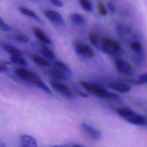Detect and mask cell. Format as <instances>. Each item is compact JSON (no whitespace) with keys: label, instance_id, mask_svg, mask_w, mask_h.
<instances>
[{"label":"cell","instance_id":"obj_24","mask_svg":"<svg viewBox=\"0 0 147 147\" xmlns=\"http://www.w3.org/2000/svg\"><path fill=\"white\" fill-rule=\"evenodd\" d=\"M88 37L91 44L95 47H98L99 44V37L98 35L94 32H90L88 34Z\"/></svg>","mask_w":147,"mask_h":147},{"label":"cell","instance_id":"obj_2","mask_svg":"<svg viewBox=\"0 0 147 147\" xmlns=\"http://www.w3.org/2000/svg\"><path fill=\"white\" fill-rule=\"evenodd\" d=\"M117 112L120 117L130 123L141 126H147V118L130 109L119 107Z\"/></svg>","mask_w":147,"mask_h":147},{"label":"cell","instance_id":"obj_29","mask_svg":"<svg viewBox=\"0 0 147 147\" xmlns=\"http://www.w3.org/2000/svg\"><path fill=\"white\" fill-rule=\"evenodd\" d=\"M50 1L53 5L57 7H62L63 6V3L61 0H50Z\"/></svg>","mask_w":147,"mask_h":147},{"label":"cell","instance_id":"obj_12","mask_svg":"<svg viewBox=\"0 0 147 147\" xmlns=\"http://www.w3.org/2000/svg\"><path fill=\"white\" fill-rule=\"evenodd\" d=\"M33 33L36 37L40 41L47 44H51V40L49 37L45 33V32L38 27H34L33 29Z\"/></svg>","mask_w":147,"mask_h":147},{"label":"cell","instance_id":"obj_26","mask_svg":"<svg viewBox=\"0 0 147 147\" xmlns=\"http://www.w3.org/2000/svg\"><path fill=\"white\" fill-rule=\"evenodd\" d=\"M98 6V11L99 14L102 16H105L107 14V10L104 5V4L102 2H99L97 5Z\"/></svg>","mask_w":147,"mask_h":147},{"label":"cell","instance_id":"obj_17","mask_svg":"<svg viewBox=\"0 0 147 147\" xmlns=\"http://www.w3.org/2000/svg\"><path fill=\"white\" fill-rule=\"evenodd\" d=\"M54 65L55 68L65 72L66 74L69 75L72 73L71 69L69 67V66L63 61L59 60H55L54 61Z\"/></svg>","mask_w":147,"mask_h":147},{"label":"cell","instance_id":"obj_9","mask_svg":"<svg viewBox=\"0 0 147 147\" xmlns=\"http://www.w3.org/2000/svg\"><path fill=\"white\" fill-rule=\"evenodd\" d=\"M19 147H38L37 140L33 137L23 134L20 137Z\"/></svg>","mask_w":147,"mask_h":147},{"label":"cell","instance_id":"obj_21","mask_svg":"<svg viewBox=\"0 0 147 147\" xmlns=\"http://www.w3.org/2000/svg\"><path fill=\"white\" fill-rule=\"evenodd\" d=\"M41 52L43 56L47 59L53 60L55 59L53 52L46 45H42L41 47Z\"/></svg>","mask_w":147,"mask_h":147},{"label":"cell","instance_id":"obj_30","mask_svg":"<svg viewBox=\"0 0 147 147\" xmlns=\"http://www.w3.org/2000/svg\"><path fill=\"white\" fill-rule=\"evenodd\" d=\"M0 71L2 73H6L7 72H9L10 69L6 65H5V64L1 63L0 64Z\"/></svg>","mask_w":147,"mask_h":147},{"label":"cell","instance_id":"obj_10","mask_svg":"<svg viewBox=\"0 0 147 147\" xmlns=\"http://www.w3.org/2000/svg\"><path fill=\"white\" fill-rule=\"evenodd\" d=\"M108 86L111 89L122 94L128 92L131 89V87L129 85L120 82H110L108 84Z\"/></svg>","mask_w":147,"mask_h":147},{"label":"cell","instance_id":"obj_27","mask_svg":"<svg viewBox=\"0 0 147 147\" xmlns=\"http://www.w3.org/2000/svg\"><path fill=\"white\" fill-rule=\"evenodd\" d=\"M138 80L143 84H147V72L140 75L138 77Z\"/></svg>","mask_w":147,"mask_h":147},{"label":"cell","instance_id":"obj_25","mask_svg":"<svg viewBox=\"0 0 147 147\" xmlns=\"http://www.w3.org/2000/svg\"><path fill=\"white\" fill-rule=\"evenodd\" d=\"M0 28L2 31L5 32H9L11 30V26L7 24L1 17H0Z\"/></svg>","mask_w":147,"mask_h":147},{"label":"cell","instance_id":"obj_16","mask_svg":"<svg viewBox=\"0 0 147 147\" xmlns=\"http://www.w3.org/2000/svg\"><path fill=\"white\" fill-rule=\"evenodd\" d=\"M130 47L134 53L137 55L139 58L143 57V47L140 42L137 41L131 42L130 44Z\"/></svg>","mask_w":147,"mask_h":147},{"label":"cell","instance_id":"obj_32","mask_svg":"<svg viewBox=\"0 0 147 147\" xmlns=\"http://www.w3.org/2000/svg\"><path fill=\"white\" fill-rule=\"evenodd\" d=\"M53 147H75V146H74V144H71L70 145H55Z\"/></svg>","mask_w":147,"mask_h":147},{"label":"cell","instance_id":"obj_5","mask_svg":"<svg viewBox=\"0 0 147 147\" xmlns=\"http://www.w3.org/2000/svg\"><path fill=\"white\" fill-rule=\"evenodd\" d=\"M50 84L54 90L60 93L68 99H72L74 98V94L72 90L67 85L57 80L51 81Z\"/></svg>","mask_w":147,"mask_h":147},{"label":"cell","instance_id":"obj_7","mask_svg":"<svg viewBox=\"0 0 147 147\" xmlns=\"http://www.w3.org/2000/svg\"><path fill=\"white\" fill-rule=\"evenodd\" d=\"M117 69L121 73L131 75L134 73V69L131 64L125 60L117 58L115 60Z\"/></svg>","mask_w":147,"mask_h":147},{"label":"cell","instance_id":"obj_1","mask_svg":"<svg viewBox=\"0 0 147 147\" xmlns=\"http://www.w3.org/2000/svg\"><path fill=\"white\" fill-rule=\"evenodd\" d=\"M80 84L86 91L99 98L111 100H118L120 98L118 94L109 91L96 83L82 80L80 82Z\"/></svg>","mask_w":147,"mask_h":147},{"label":"cell","instance_id":"obj_15","mask_svg":"<svg viewBox=\"0 0 147 147\" xmlns=\"http://www.w3.org/2000/svg\"><path fill=\"white\" fill-rule=\"evenodd\" d=\"M70 20L74 24L77 26H82L86 23V19L84 16L77 13H72L70 15Z\"/></svg>","mask_w":147,"mask_h":147},{"label":"cell","instance_id":"obj_33","mask_svg":"<svg viewBox=\"0 0 147 147\" xmlns=\"http://www.w3.org/2000/svg\"><path fill=\"white\" fill-rule=\"evenodd\" d=\"M0 147H6V145L4 142H1L0 145Z\"/></svg>","mask_w":147,"mask_h":147},{"label":"cell","instance_id":"obj_19","mask_svg":"<svg viewBox=\"0 0 147 147\" xmlns=\"http://www.w3.org/2000/svg\"><path fill=\"white\" fill-rule=\"evenodd\" d=\"M4 49L6 52L10 54V56H22L21 51L15 46L6 45L4 47Z\"/></svg>","mask_w":147,"mask_h":147},{"label":"cell","instance_id":"obj_18","mask_svg":"<svg viewBox=\"0 0 147 147\" xmlns=\"http://www.w3.org/2000/svg\"><path fill=\"white\" fill-rule=\"evenodd\" d=\"M10 59L12 63L19 65L22 67L28 65L27 61L22 56H10Z\"/></svg>","mask_w":147,"mask_h":147},{"label":"cell","instance_id":"obj_6","mask_svg":"<svg viewBox=\"0 0 147 147\" xmlns=\"http://www.w3.org/2000/svg\"><path fill=\"white\" fill-rule=\"evenodd\" d=\"M81 127L85 134L91 139L97 141L101 138L102 133L100 131L94 127L93 126L86 122H83L81 123Z\"/></svg>","mask_w":147,"mask_h":147},{"label":"cell","instance_id":"obj_3","mask_svg":"<svg viewBox=\"0 0 147 147\" xmlns=\"http://www.w3.org/2000/svg\"><path fill=\"white\" fill-rule=\"evenodd\" d=\"M100 49L105 53L115 55L121 51V47L118 42L115 40L106 37L102 41Z\"/></svg>","mask_w":147,"mask_h":147},{"label":"cell","instance_id":"obj_23","mask_svg":"<svg viewBox=\"0 0 147 147\" xmlns=\"http://www.w3.org/2000/svg\"><path fill=\"white\" fill-rule=\"evenodd\" d=\"M14 38L17 41L22 44L28 43L30 41V38L25 34H16L14 36Z\"/></svg>","mask_w":147,"mask_h":147},{"label":"cell","instance_id":"obj_20","mask_svg":"<svg viewBox=\"0 0 147 147\" xmlns=\"http://www.w3.org/2000/svg\"><path fill=\"white\" fill-rule=\"evenodd\" d=\"M32 59L34 63L36 64L42 66V67H48L49 65V62L44 57L38 55H34L32 56Z\"/></svg>","mask_w":147,"mask_h":147},{"label":"cell","instance_id":"obj_4","mask_svg":"<svg viewBox=\"0 0 147 147\" xmlns=\"http://www.w3.org/2000/svg\"><path fill=\"white\" fill-rule=\"evenodd\" d=\"M76 53L82 57L92 58L95 56V51L92 47L85 43H78L75 46Z\"/></svg>","mask_w":147,"mask_h":147},{"label":"cell","instance_id":"obj_28","mask_svg":"<svg viewBox=\"0 0 147 147\" xmlns=\"http://www.w3.org/2000/svg\"><path fill=\"white\" fill-rule=\"evenodd\" d=\"M107 7L112 14H115L117 12V9L115 5L112 3H108Z\"/></svg>","mask_w":147,"mask_h":147},{"label":"cell","instance_id":"obj_31","mask_svg":"<svg viewBox=\"0 0 147 147\" xmlns=\"http://www.w3.org/2000/svg\"><path fill=\"white\" fill-rule=\"evenodd\" d=\"M76 93L78 94H79V95H80L81 96H83V97H87L88 96V95L86 93H85L84 92H82L81 91H76Z\"/></svg>","mask_w":147,"mask_h":147},{"label":"cell","instance_id":"obj_22","mask_svg":"<svg viewBox=\"0 0 147 147\" xmlns=\"http://www.w3.org/2000/svg\"><path fill=\"white\" fill-rule=\"evenodd\" d=\"M82 8L87 12L92 11V5L90 0H79Z\"/></svg>","mask_w":147,"mask_h":147},{"label":"cell","instance_id":"obj_14","mask_svg":"<svg viewBox=\"0 0 147 147\" xmlns=\"http://www.w3.org/2000/svg\"><path fill=\"white\" fill-rule=\"evenodd\" d=\"M19 11L23 15H25L29 17H30L40 23L42 22L41 18L36 14V13L30 9H28L24 6H20L19 7Z\"/></svg>","mask_w":147,"mask_h":147},{"label":"cell","instance_id":"obj_13","mask_svg":"<svg viewBox=\"0 0 147 147\" xmlns=\"http://www.w3.org/2000/svg\"><path fill=\"white\" fill-rule=\"evenodd\" d=\"M49 75L55 79L57 80H66L68 79V74H66L65 72L56 68H52L49 71Z\"/></svg>","mask_w":147,"mask_h":147},{"label":"cell","instance_id":"obj_8","mask_svg":"<svg viewBox=\"0 0 147 147\" xmlns=\"http://www.w3.org/2000/svg\"><path fill=\"white\" fill-rule=\"evenodd\" d=\"M44 16L52 23L59 26H64L65 23L61 16L59 12L53 10H47L44 13Z\"/></svg>","mask_w":147,"mask_h":147},{"label":"cell","instance_id":"obj_34","mask_svg":"<svg viewBox=\"0 0 147 147\" xmlns=\"http://www.w3.org/2000/svg\"><path fill=\"white\" fill-rule=\"evenodd\" d=\"M74 145L75 147H84L82 145H79V144H74Z\"/></svg>","mask_w":147,"mask_h":147},{"label":"cell","instance_id":"obj_11","mask_svg":"<svg viewBox=\"0 0 147 147\" xmlns=\"http://www.w3.org/2000/svg\"><path fill=\"white\" fill-rule=\"evenodd\" d=\"M14 72L20 79L28 83L30 82V80L34 75V74L24 67H18L16 68Z\"/></svg>","mask_w":147,"mask_h":147}]
</instances>
